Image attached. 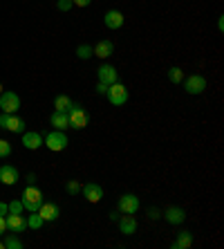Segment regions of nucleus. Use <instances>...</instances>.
Segmentation results:
<instances>
[{"instance_id": "nucleus-2", "label": "nucleus", "mask_w": 224, "mask_h": 249, "mask_svg": "<svg viewBox=\"0 0 224 249\" xmlns=\"http://www.w3.org/2000/svg\"><path fill=\"white\" fill-rule=\"evenodd\" d=\"M68 119H69V128H74V130H83V128L90 124V115H87L81 106H72V108H69Z\"/></svg>"}, {"instance_id": "nucleus-7", "label": "nucleus", "mask_w": 224, "mask_h": 249, "mask_svg": "<svg viewBox=\"0 0 224 249\" xmlns=\"http://www.w3.org/2000/svg\"><path fill=\"white\" fill-rule=\"evenodd\" d=\"M184 90L186 94H202L207 90V79L202 74H190L184 79Z\"/></svg>"}, {"instance_id": "nucleus-19", "label": "nucleus", "mask_w": 224, "mask_h": 249, "mask_svg": "<svg viewBox=\"0 0 224 249\" xmlns=\"http://www.w3.org/2000/svg\"><path fill=\"white\" fill-rule=\"evenodd\" d=\"M50 122H52V126L56 128V130H65V128L69 126L68 112H58V110H54V112H52V117H50Z\"/></svg>"}, {"instance_id": "nucleus-31", "label": "nucleus", "mask_w": 224, "mask_h": 249, "mask_svg": "<svg viewBox=\"0 0 224 249\" xmlns=\"http://www.w3.org/2000/svg\"><path fill=\"white\" fill-rule=\"evenodd\" d=\"M7 231V220H5V215H0V236H5Z\"/></svg>"}, {"instance_id": "nucleus-24", "label": "nucleus", "mask_w": 224, "mask_h": 249, "mask_svg": "<svg viewBox=\"0 0 224 249\" xmlns=\"http://www.w3.org/2000/svg\"><path fill=\"white\" fill-rule=\"evenodd\" d=\"M168 81L171 83H182L184 81V72H182L179 68H171L168 70Z\"/></svg>"}, {"instance_id": "nucleus-10", "label": "nucleus", "mask_w": 224, "mask_h": 249, "mask_svg": "<svg viewBox=\"0 0 224 249\" xmlns=\"http://www.w3.org/2000/svg\"><path fill=\"white\" fill-rule=\"evenodd\" d=\"M18 180H20V175H18L16 166H12V164H2V166H0V182H2V184L14 186Z\"/></svg>"}, {"instance_id": "nucleus-12", "label": "nucleus", "mask_w": 224, "mask_h": 249, "mask_svg": "<svg viewBox=\"0 0 224 249\" xmlns=\"http://www.w3.org/2000/svg\"><path fill=\"white\" fill-rule=\"evenodd\" d=\"M38 213H40V218H43L45 222H54V220H58L61 209H58L54 202H43L40 204V209H38Z\"/></svg>"}, {"instance_id": "nucleus-23", "label": "nucleus", "mask_w": 224, "mask_h": 249, "mask_svg": "<svg viewBox=\"0 0 224 249\" xmlns=\"http://www.w3.org/2000/svg\"><path fill=\"white\" fill-rule=\"evenodd\" d=\"M76 56L83 58V61L92 58L94 56V47L92 45H79V47H76Z\"/></svg>"}, {"instance_id": "nucleus-29", "label": "nucleus", "mask_w": 224, "mask_h": 249, "mask_svg": "<svg viewBox=\"0 0 224 249\" xmlns=\"http://www.w3.org/2000/svg\"><path fill=\"white\" fill-rule=\"evenodd\" d=\"M68 193H72V196H76V193H81V184L79 182H68Z\"/></svg>"}, {"instance_id": "nucleus-9", "label": "nucleus", "mask_w": 224, "mask_h": 249, "mask_svg": "<svg viewBox=\"0 0 224 249\" xmlns=\"http://www.w3.org/2000/svg\"><path fill=\"white\" fill-rule=\"evenodd\" d=\"M97 74H99V81L101 83H105V86H112V83H117L119 81V72H117V68L115 65H108V63H103L101 68L97 70Z\"/></svg>"}, {"instance_id": "nucleus-15", "label": "nucleus", "mask_w": 224, "mask_h": 249, "mask_svg": "<svg viewBox=\"0 0 224 249\" xmlns=\"http://www.w3.org/2000/svg\"><path fill=\"white\" fill-rule=\"evenodd\" d=\"M23 146L29 148V151L40 148V146H43V137H40V133H36V130H32V133H23Z\"/></svg>"}, {"instance_id": "nucleus-28", "label": "nucleus", "mask_w": 224, "mask_h": 249, "mask_svg": "<svg viewBox=\"0 0 224 249\" xmlns=\"http://www.w3.org/2000/svg\"><path fill=\"white\" fill-rule=\"evenodd\" d=\"M72 7H74V2H72V0H58V2H56L58 12H69Z\"/></svg>"}, {"instance_id": "nucleus-35", "label": "nucleus", "mask_w": 224, "mask_h": 249, "mask_svg": "<svg viewBox=\"0 0 224 249\" xmlns=\"http://www.w3.org/2000/svg\"><path fill=\"white\" fill-rule=\"evenodd\" d=\"M0 215H7V202H0Z\"/></svg>"}, {"instance_id": "nucleus-37", "label": "nucleus", "mask_w": 224, "mask_h": 249, "mask_svg": "<svg viewBox=\"0 0 224 249\" xmlns=\"http://www.w3.org/2000/svg\"><path fill=\"white\" fill-rule=\"evenodd\" d=\"M2 92H5V90H2V83H0V94H2Z\"/></svg>"}, {"instance_id": "nucleus-25", "label": "nucleus", "mask_w": 224, "mask_h": 249, "mask_svg": "<svg viewBox=\"0 0 224 249\" xmlns=\"http://www.w3.org/2000/svg\"><path fill=\"white\" fill-rule=\"evenodd\" d=\"M2 245H5V249H23V240H18L16 236H7Z\"/></svg>"}, {"instance_id": "nucleus-32", "label": "nucleus", "mask_w": 224, "mask_h": 249, "mask_svg": "<svg viewBox=\"0 0 224 249\" xmlns=\"http://www.w3.org/2000/svg\"><path fill=\"white\" fill-rule=\"evenodd\" d=\"M105 92H108V86L99 81V83H97V94H105Z\"/></svg>"}, {"instance_id": "nucleus-34", "label": "nucleus", "mask_w": 224, "mask_h": 249, "mask_svg": "<svg viewBox=\"0 0 224 249\" xmlns=\"http://www.w3.org/2000/svg\"><path fill=\"white\" fill-rule=\"evenodd\" d=\"M25 180H27V184H36V175L34 173H27V175H25Z\"/></svg>"}, {"instance_id": "nucleus-8", "label": "nucleus", "mask_w": 224, "mask_h": 249, "mask_svg": "<svg viewBox=\"0 0 224 249\" xmlns=\"http://www.w3.org/2000/svg\"><path fill=\"white\" fill-rule=\"evenodd\" d=\"M117 207H119L121 213H130V215H135V213L139 211V197L135 196V193H123V196L119 197Z\"/></svg>"}, {"instance_id": "nucleus-17", "label": "nucleus", "mask_w": 224, "mask_h": 249, "mask_svg": "<svg viewBox=\"0 0 224 249\" xmlns=\"http://www.w3.org/2000/svg\"><path fill=\"white\" fill-rule=\"evenodd\" d=\"M119 229H121V233H126V236H132V233L137 231V220H135V218H132L130 213L121 215V220H119Z\"/></svg>"}, {"instance_id": "nucleus-11", "label": "nucleus", "mask_w": 224, "mask_h": 249, "mask_svg": "<svg viewBox=\"0 0 224 249\" xmlns=\"http://www.w3.org/2000/svg\"><path fill=\"white\" fill-rule=\"evenodd\" d=\"M81 193L86 196V200L87 202H92V204H97L101 197H103V189L97 184V182H87L83 189H81Z\"/></svg>"}, {"instance_id": "nucleus-13", "label": "nucleus", "mask_w": 224, "mask_h": 249, "mask_svg": "<svg viewBox=\"0 0 224 249\" xmlns=\"http://www.w3.org/2000/svg\"><path fill=\"white\" fill-rule=\"evenodd\" d=\"M123 14L121 12H117V9H110V12H105V16H103V25L108 29H121L123 27Z\"/></svg>"}, {"instance_id": "nucleus-14", "label": "nucleus", "mask_w": 224, "mask_h": 249, "mask_svg": "<svg viewBox=\"0 0 224 249\" xmlns=\"http://www.w3.org/2000/svg\"><path fill=\"white\" fill-rule=\"evenodd\" d=\"M5 220H7V229H12L14 233H20V231H25L27 229V220H25L20 213H7L5 215Z\"/></svg>"}, {"instance_id": "nucleus-30", "label": "nucleus", "mask_w": 224, "mask_h": 249, "mask_svg": "<svg viewBox=\"0 0 224 249\" xmlns=\"http://www.w3.org/2000/svg\"><path fill=\"white\" fill-rule=\"evenodd\" d=\"M148 218H150V220H159V218H161L159 209H148Z\"/></svg>"}, {"instance_id": "nucleus-27", "label": "nucleus", "mask_w": 224, "mask_h": 249, "mask_svg": "<svg viewBox=\"0 0 224 249\" xmlns=\"http://www.w3.org/2000/svg\"><path fill=\"white\" fill-rule=\"evenodd\" d=\"M12 155V144L9 142H5V139H0V157L5 160V157Z\"/></svg>"}, {"instance_id": "nucleus-3", "label": "nucleus", "mask_w": 224, "mask_h": 249, "mask_svg": "<svg viewBox=\"0 0 224 249\" xmlns=\"http://www.w3.org/2000/svg\"><path fill=\"white\" fill-rule=\"evenodd\" d=\"M43 144H45L50 151L58 153V151H65L69 142H68V135H65L63 130H52V133L43 139Z\"/></svg>"}, {"instance_id": "nucleus-36", "label": "nucleus", "mask_w": 224, "mask_h": 249, "mask_svg": "<svg viewBox=\"0 0 224 249\" xmlns=\"http://www.w3.org/2000/svg\"><path fill=\"white\" fill-rule=\"evenodd\" d=\"M218 29H220V32L224 29V20H222V16H220V20H218Z\"/></svg>"}, {"instance_id": "nucleus-6", "label": "nucleus", "mask_w": 224, "mask_h": 249, "mask_svg": "<svg viewBox=\"0 0 224 249\" xmlns=\"http://www.w3.org/2000/svg\"><path fill=\"white\" fill-rule=\"evenodd\" d=\"M0 108L7 115H16L20 110V97L16 92H2L0 94Z\"/></svg>"}, {"instance_id": "nucleus-20", "label": "nucleus", "mask_w": 224, "mask_h": 249, "mask_svg": "<svg viewBox=\"0 0 224 249\" xmlns=\"http://www.w3.org/2000/svg\"><path fill=\"white\" fill-rule=\"evenodd\" d=\"M193 245V233L190 231H179L177 240L172 243V249H189Z\"/></svg>"}, {"instance_id": "nucleus-16", "label": "nucleus", "mask_w": 224, "mask_h": 249, "mask_svg": "<svg viewBox=\"0 0 224 249\" xmlns=\"http://www.w3.org/2000/svg\"><path fill=\"white\" fill-rule=\"evenodd\" d=\"M164 218H166L171 225H182V222L186 220V211L179 207H171L166 213H164Z\"/></svg>"}, {"instance_id": "nucleus-1", "label": "nucleus", "mask_w": 224, "mask_h": 249, "mask_svg": "<svg viewBox=\"0 0 224 249\" xmlns=\"http://www.w3.org/2000/svg\"><path fill=\"white\" fill-rule=\"evenodd\" d=\"M20 202H23V209H27L29 213H32V211H38L40 204H43V193H40V189H36L34 184H27V189L23 191V197H20Z\"/></svg>"}, {"instance_id": "nucleus-26", "label": "nucleus", "mask_w": 224, "mask_h": 249, "mask_svg": "<svg viewBox=\"0 0 224 249\" xmlns=\"http://www.w3.org/2000/svg\"><path fill=\"white\" fill-rule=\"evenodd\" d=\"M7 213H23V202L20 200H12V202L7 204Z\"/></svg>"}, {"instance_id": "nucleus-5", "label": "nucleus", "mask_w": 224, "mask_h": 249, "mask_svg": "<svg viewBox=\"0 0 224 249\" xmlns=\"http://www.w3.org/2000/svg\"><path fill=\"white\" fill-rule=\"evenodd\" d=\"M25 119H20V117L16 115H7V112H2L0 115V128H5V130H9V133H25Z\"/></svg>"}, {"instance_id": "nucleus-18", "label": "nucleus", "mask_w": 224, "mask_h": 249, "mask_svg": "<svg viewBox=\"0 0 224 249\" xmlns=\"http://www.w3.org/2000/svg\"><path fill=\"white\" fill-rule=\"evenodd\" d=\"M112 52H115V45H112V41H99L97 45H94V56H99V58L112 56Z\"/></svg>"}, {"instance_id": "nucleus-22", "label": "nucleus", "mask_w": 224, "mask_h": 249, "mask_svg": "<svg viewBox=\"0 0 224 249\" xmlns=\"http://www.w3.org/2000/svg\"><path fill=\"white\" fill-rule=\"evenodd\" d=\"M43 225H45V220L40 218L38 211H32V215L27 218V227H29V229H40Z\"/></svg>"}, {"instance_id": "nucleus-38", "label": "nucleus", "mask_w": 224, "mask_h": 249, "mask_svg": "<svg viewBox=\"0 0 224 249\" xmlns=\"http://www.w3.org/2000/svg\"><path fill=\"white\" fill-rule=\"evenodd\" d=\"M0 249H5V245H2V243H0Z\"/></svg>"}, {"instance_id": "nucleus-21", "label": "nucleus", "mask_w": 224, "mask_h": 249, "mask_svg": "<svg viewBox=\"0 0 224 249\" xmlns=\"http://www.w3.org/2000/svg\"><path fill=\"white\" fill-rule=\"evenodd\" d=\"M72 99L68 97V94H58L56 99H54V110H58V112H68L69 108H72Z\"/></svg>"}, {"instance_id": "nucleus-33", "label": "nucleus", "mask_w": 224, "mask_h": 249, "mask_svg": "<svg viewBox=\"0 0 224 249\" xmlns=\"http://www.w3.org/2000/svg\"><path fill=\"white\" fill-rule=\"evenodd\" d=\"M72 2H74V7H87L92 0H72Z\"/></svg>"}, {"instance_id": "nucleus-4", "label": "nucleus", "mask_w": 224, "mask_h": 249, "mask_svg": "<svg viewBox=\"0 0 224 249\" xmlns=\"http://www.w3.org/2000/svg\"><path fill=\"white\" fill-rule=\"evenodd\" d=\"M105 97H108V101L112 106H123L128 101V88L123 86V83H112V86H108V92H105Z\"/></svg>"}]
</instances>
